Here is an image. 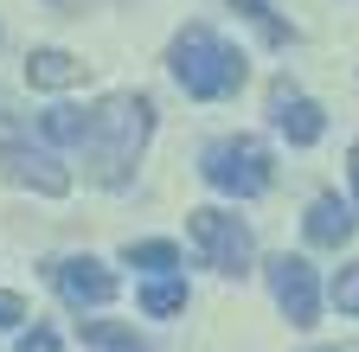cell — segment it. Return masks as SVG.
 <instances>
[{"label":"cell","instance_id":"6da1fadb","mask_svg":"<svg viewBox=\"0 0 359 352\" xmlns=\"http://www.w3.org/2000/svg\"><path fill=\"white\" fill-rule=\"evenodd\" d=\"M154 135V103L135 97V90H116L90 109V135H83V154H90V173L97 186H128L135 180V160H142Z\"/></svg>","mask_w":359,"mask_h":352},{"label":"cell","instance_id":"7a4b0ae2","mask_svg":"<svg viewBox=\"0 0 359 352\" xmlns=\"http://www.w3.org/2000/svg\"><path fill=\"white\" fill-rule=\"evenodd\" d=\"M173 77H180V90L199 97V103H224V97H238L244 90V52L238 45H224V38L212 26H187L173 38Z\"/></svg>","mask_w":359,"mask_h":352},{"label":"cell","instance_id":"3957f363","mask_svg":"<svg viewBox=\"0 0 359 352\" xmlns=\"http://www.w3.org/2000/svg\"><path fill=\"white\" fill-rule=\"evenodd\" d=\"M199 173H205V186L224 192V199H257L269 192V173H276V160H269V148L257 135H224L199 154Z\"/></svg>","mask_w":359,"mask_h":352},{"label":"cell","instance_id":"277c9868","mask_svg":"<svg viewBox=\"0 0 359 352\" xmlns=\"http://www.w3.org/2000/svg\"><path fill=\"white\" fill-rule=\"evenodd\" d=\"M187 237L199 244L205 269H218V276H250L257 244H250V225H244V218L218 211V205H199V211H187Z\"/></svg>","mask_w":359,"mask_h":352},{"label":"cell","instance_id":"5b68a950","mask_svg":"<svg viewBox=\"0 0 359 352\" xmlns=\"http://www.w3.org/2000/svg\"><path fill=\"white\" fill-rule=\"evenodd\" d=\"M0 173H7L13 186H32L45 199H65L71 192V173L52 148H32V141H0Z\"/></svg>","mask_w":359,"mask_h":352},{"label":"cell","instance_id":"8992f818","mask_svg":"<svg viewBox=\"0 0 359 352\" xmlns=\"http://www.w3.org/2000/svg\"><path fill=\"white\" fill-rule=\"evenodd\" d=\"M269 295H276V307L289 314V327H314L321 321V282H314V269L302 256H276L269 262Z\"/></svg>","mask_w":359,"mask_h":352},{"label":"cell","instance_id":"52a82bcc","mask_svg":"<svg viewBox=\"0 0 359 352\" xmlns=\"http://www.w3.org/2000/svg\"><path fill=\"white\" fill-rule=\"evenodd\" d=\"M52 288L71 307H109L116 301V269H103L97 256H58L52 262Z\"/></svg>","mask_w":359,"mask_h":352},{"label":"cell","instance_id":"ba28073f","mask_svg":"<svg viewBox=\"0 0 359 352\" xmlns=\"http://www.w3.org/2000/svg\"><path fill=\"white\" fill-rule=\"evenodd\" d=\"M269 109H276V128H283V141H289V148H314V141L327 135V115H321V103L295 97L289 83H276V97H269Z\"/></svg>","mask_w":359,"mask_h":352},{"label":"cell","instance_id":"9c48e42d","mask_svg":"<svg viewBox=\"0 0 359 352\" xmlns=\"http://www.w3.org/2000/svg\"><path fill=\"white\" fill-rule=\"evenodd\" d=\"M308 244H321V250H340L346 237H353V205L340 199V192H321V199H314L308 205Z\"/></svg>","mask_w":359,"mask_h":352},{"label":"cell","instance_id":"30bf717a","mask_svg":"<svg viewBox=\"0 0 359 352\" xmlns=\"http://www.w3.org/2000/svg\"><path fill=\"white\" fill-rule=\"evenodd\" d=\"M77 77H83V58H71L58 45H39L26 58V83H32V90H71Z\"/></svg>","mask_w":359,"mask_h":352},{"label":"cell","instance_id":"8fae6325","mask_svg":"<svg viewBox=\"0 0 359 352\" xmlns=\"http://www.w3.org/2000/svg\"><path fill=\"white\" fill-rule=\"evenodd\" d=\"M39 135L58 141V148H83V135H90V109H71V103L45 109V115H39Z\"/></svg>","mask_w":359,"mask_h":352},{"label":"cell","instance_id":"7c38bea8","mask_svg":"<svg viewBox=\"0 0 359 352\" xmlns=\"http://www.w3.org/2000/svg\"><path fill=\"white\" fill-rule=\"evenodd\" d=\"M231 13H244V20L263 32V45H276V52L289 45V38H295V26H289L276 7H269V0H231Z\"/></svg>","mask_w":359,"mask_h":352},{"label":"cell","instance_id":"4fadbf2b","mask_svg":"<svg viewBox=\"0 0 359 352\" xmlns=\"http://www.w3.org/2000/svg\"><path fill=\"white\" fill-rule=\"evenodd\" d=\"M77 333H83V346H97V352H148V339H135V333L116 327V321H83Z\"/></svg>","mask_w":359,"mask_h":352},{"label":"cell","instance_id":"5bb4252c","mask_svg":"<svg viewBox=\"0 0 359 352\" xmlns=\"http://www.w3.org/2000/svg\"><path fill=\"white\" fill-rule=\"evenodd\" d=\"M142 307H148V314H154V321H167V314H180V307H187V282H180V276H154V282L142 288Z\"/></svg>","mask_w":359,"mask_h":352},{"label":"cell","instance_id":"9a60e30c","mask_svg":"<svg viewBox=\"0 0 359 352\" xmlns=\"http://www.w3.org/2000/svg\"><path fill=\"white\" fill-rule=\"evenodd\" d=\"M122 262H128V269H154V276H167V269H180V250H173V244H128Z\"/></svg>","mask_w":359,"mask_h":352},{"label":"cell","instance_id":"2e32d148","mask_svg":"<svg viewBox=\"0 0 359 352\" xmlns=\"http://www.w3.org/2000/svg\"><path fill=\"white\" fill-rule=\"evenodd\" d=\"M334 307L340 314H359V262H340V276H334Z\"/></svg>","mask_w":359,"mask_h":352},{"label":"cell","instance_id":"e0dca14e","mask_svg":"<svg viewBox=\"0 0 359 352\" xmlns=\"http://www.w3.org/2000/svg\"><path fill=\"white\" fill-rule=\"evenodd\" d=\"M13 352H58V333H52V327H32V333H20Z\"/></svg>","mask_w":359,"mask_h":352},{"label":"cell","instance_id":"ac0fdd59","mask_svg":"<svg viewBox=\"0 0 359 352\" xmlns=\"http://www.w3.org/2000/svg\"><path fill=\"white\" fill-rule=\"evenodd\" d=\"M20 321H26V301L13 288H0V327H20Z\"/></svg>","mask_w":359,"mask_h":352},{"label":"cell","instance_id":"d6986e66","mask_svg":"<svg viewBox=\"0 0 359 352\" xmlns=\"http://www.w3.org/2000/svg\"><path fill=\"white\" fill-rule=\"evenodd\" d=\"M346 167H353V205H359V141H353V154H346Z\"/></svg>","mask_w":359,"mask_h":352},{"label":"cell","instance_id":"ffe728a7","mask_svg":"<svg viewBox=\"0 0 359 352\" xmlns=\"http://www.w3.org/2000/svg\"><path fill=\"white\" fill-rule=\"evenodd\" d=\"M45 7H65V0H45Z\"/></svg>","mask_w":359,"mask_h":352},{"label":"cell","instance_id":"44dd1931","mask_svg":"<svg viewBox=\"0 0 359 352\" xmlns=\"http://www.w3.org/2000/svg\"><path fill=\"white\" fill-rule=\"evenodd\" d=\"M346 352H359V346H346Z\"/></svg>","mask_w":359,"mask_h":352}]
</instances>
